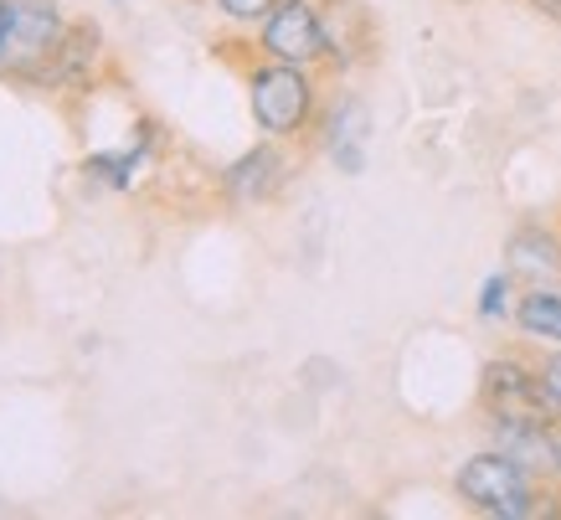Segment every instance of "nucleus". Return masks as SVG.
I'll use <instances>...</instances> for the list:
<instances>
[{
  "mask_svg": "<svg viewBox=\"0 0 561 520\" xmlns=\"http://www.w3.org/2000/svg\"><path fill=\"white\" fill-rule=\"evenodd\" d=\"M474 315L484 319V325H500V319H511V315H515V273H511V269L490 273V279L479 284Z\"/></svg>",
  "mask_w": 561,
  "mask_h": 520,
  "instance_id": "obj_13",
  "label": "nucleus"
},
{
  "mask_svg": "<svg viewBox=\"0 0 561 520\" xmlns=\"http://www.w3.org/2000/svg\"><path fill=\"white\" fill-rule=\"evenodd\" d=\"M505 269L526 284H561V227L526 222L505 242Z\"/></svg>",
  "mask_w": 561,
  "mask_h": 520,
  "instance_id": "obj_11",
  "label": "nucleus"
},
{
  "mask_svg": "<svg viewBox=\"0 0 561 520\" xmlns=\"http://www.w3.org/2000/svg\"><path fill=\"white\" fill-rule=\"evenodd\" d=\"M278 0H211V11H217L221 21H232V26H248V32H257L263 26V16H268Z\"/></svg>",
  "mask_w": 561,
  "mask_h": 520,
  "instance_id": "obj_14",
  "label": "nucleus"
},
{
  "mask_svg": "<svg viewBox=\"0 0 561 520\" xmlns=\"http://www.w3.org/2000/svg\"><path fill=\"white\" fill-rule=\"evenodd\" d=\"M253 52L273 63H294V68H324L330 47H324L320 0H278L257 26Z\"/></svg>",
  "mask_w": 561,
  "mask_h": 520,
  "instance_id": "obj_4",
  "label": "nucleus"
},
{
  "mask_svg": "<svg viewBox=\"0 0 561 520\" xmlns=\"http://www.w3.org/2000/svg\"><path fill=\"white\" fill-rule=\"evenodd\" d=\"M320 21H324V47H330V57H324L330 72H351L376 52L371 11L360 0H320Z\"/></svg>",
  "mask_w": 561,
  "mask_h": 520,
  "instance_id": "obj_10",
  "label": "nucleus"
},
{
  "mask_svg": "<svg viewBox=\"0 0 561 520\" xmlns=\"http://www.w3.org/2000/svg\"><path fill=\"white\" fill-rule=\"evenodd\" d=\"M536 366H541V386H546V397H551V407H557V418H561V351H546Z\"/></svg>",
  "mask_w": 561,
  "mask_h": 520,
  "instance_id": "obj_15",
  "label": "nucleus"
},
{
  "mask_svg": "<svg viewBox=\"0 0 561 520\" xmlns=\"http://www.w3.org/2000/svg\"><path fill=\"white\" fill-rule=\"evenodd\" d=\"M68 32V16L57 0H16V16H11V36H5V57H0V72L11 83L32 88L36 72L47 68V57L57 52Z\"/></svg>",
  "mask_w": 561,
  "mask_h": 520,
  "instance_id": "obj_5",
  "label": "nucleus"
},
{
  "mask_svg": "<svg viewBox=\"0 0 561 520\" xmlns=\"http://www.w3.org/2000/svg\"><path fill=\"white\" fill-rule=\"evenodd\" d=\"M490 443L520 459L541 485L561 489V418H484Z\"/></svg>",
  "mask_w": 561,
  "mask_h": 520,
  "instance_id": "obj_7",
  "label": "nucleus"
},
{
  "mask_svg": "<svg viewBox=\"0 0 561 520\" xmlns=\"http://www.w3.org/2000/svg\"><path fill=\"white\" fill-rule=\"evenodd\" d=\"M454 495L463 510L490 520H536V516H561V489L541 485L536 474L511 459L505 449H479L454 470Z\"/></svg>",
  "mask_w": 561,
  "mask_h": 520,
  "instance_id": "obj_1",
  "label": "nucleus"
},
{
  "mask_svg": "<svg viewBox=\"0 0 561 520\" xmlns=\"http://www.w3.org/2000/svg\"><path fill=\"white\" fill-rule=\"evenodd\" d=\"M314 129H320V145L335 160V170H345V176L366 170V145H371V109H366V99L341 93L330 109H320Z\"/></svg>",
  "mask_w": 561,
  "mask_h": 520,
  "instance_id": "obj_9",
  "label": "nucleus"
},
{
  "mask_svg": "<svg viewBox=\"0 0 561 520\" xmlns=\"http://www.w3.org/2000/svg\"><path fill=\"white\" fill-rule=\"evenodd\" d=\"M530 11H536V16L541 21H551V26H561V0H526Z\"/></svg>",
  "mask_w": 561,
  "mask_h": 520,
  "instance_id": "obj_16",
  "label": "nucleus"
},
{
  "mask_svg": "<svg viewBox=\"0 0 561 520\" xmlns=\"http://www.w3.org/2000/svg\"><path fill=\"white\" fill-rule=\"evenodd\" d=\"M479 412L484 418H557L541 386V366L520 351H500L479 371Z\"/></svg>",
  "mask_w": 561,
  "mask_h": 520,
  "instance_id": "obj_3",
  "label": "nucleus"
},
{
  "mask_svg": "<svg viewBox=\"0 0 561 520\" xmlns=\"http://www.w3.org/2000/svg\"><path fill=\"white\" fill-rule=\"evenodd\" d=\"M99 63H103V26L99 21H68V32L47 57V68L36 72V93H57V99H83L99 88Z\"/></svg>",
  "mask_w": 561,
  "mask_h": 520,
  "instance_id": "obj_6",
  "label": "nucleus"
},
{
  "mask_svg": "<svg viewBox=\"0 0 561 520\" xmlns=\"http://www.w3.org/2000/svg\"><path fill=\"white\" fill-rule=\"evenodd\" d=\"M242 88H248V109L263 139H305L320 124V68H294V63H273V57H253L242 68Z\"/></svg>",
  "mask_w": 561,
  "mask_h": 520,
  "instance_id": "obj_2",
  "label": "nucleus"
},
{
  "mask_svg": "<svg viewBox=\"0 0 561 520\" xmlns=\"http://www.w3.org/2000/svg\"><path fill=\"white\" fill-rule=\"evenodd\" d=\"M11 16H16V0H0V57H5V36H11Z\"/></svg>",
  "mask_w": 561,
  "mask_h": 520,
  "instance_id": "obj_17",
  "label": "nucleus"
},
{
  "mask_svg": "<svg viewBox=\"0 0 561 520\" xmlns=\"http://www.w3.org/2000/svg\"><path fill=\"white\" fill-rule=\"evenodd\" d=\"M515 330L530 340V346H546V351H561V289L557 284H530L520 299H515Z\"/></svg>",
  "mask_w": 561,
  "mask_h": 520,
  "instance_id": "obj_12",
  "label": "nucleus"
},
{
  "mask_svg": "<svg viewBox=\"0 0 561 520\" xmlns=\"http://www.w3.org/2000/svg\"><path fill=\"white\" fill-rule=\"evenodd\" d=\"M284 181H289V150L284 139H263L221 170V196L227 206H263L284 191Z\"/></svg>",
  "mask_w": 561,
  "mask_h": 520,
  "instance_id": "obj_8",
  "label": "nucleus"
}]
</instances>
